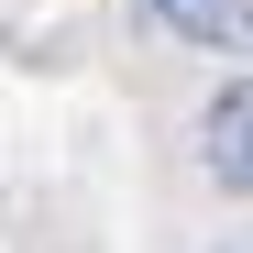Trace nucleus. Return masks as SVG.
<instances>
[{
	"label": "nucleus",
	"mask_w": 253,
	"mask_h": 253,
	"mask_svg": "<svg viewBox=\"0 0 253 253\" xmlns=\"http://www.w3.org/2000/svg\"><path fill=\"white\" fill-rule=\"evenodd\" d=\"M198 176L220 198H253V77H231V88L198 110Z\"/></svg>",
	"instance_id": "1"
},
{
	"label": "nucleus",
	"mask_w": 253,
	"mask_h": 253,
	"mask_svg": "<svg viewBox=\"0 0 253 253\" xmlns=\"http://www.w3.org/2000/svg\"><path fill=\"white\" fill-rule=\"evenodd\" d=\"M143 11L176 44H253V0H143Z\"/></svg>",
	"instance_id": "2"
},
{
	"label": "nucleus",
	"mask_w": 253,
	"mask_h": 253,
	"mask_svg": "<svg viewBox=\"0 0 253 253\" xmlns=\"http://www.w3.org/2000/svg\"><path fill=\"white\" fill-rule=\"evenodd\" d=\"M220 253H253V242H220Z\"/></svg>",
	"instance_id": "3"
}]
</instances>
